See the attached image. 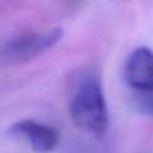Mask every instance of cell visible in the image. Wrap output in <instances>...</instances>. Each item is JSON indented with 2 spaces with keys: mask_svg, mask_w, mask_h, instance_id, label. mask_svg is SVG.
<instances>
[{
  "mask_svg": "<svg viewBox=\"0 0 153 153\" xmlns=\"http://www.w3.org/2000/svg\"><path fill=\"white\" fill-rule=\"evenodd\" d=\"M72 122L84 133L100 138L110 125L106 96L96 76L85 75L79 81L69 100Z\"/></svg>",
  "mask_w": 153,
  "mask_h": 153,
  "instance_id": "1",
  "label": "cell"
},
{
  "mask_svg": "<svg viewBox=\"0 0 153 153\" xmlns=\"http://www.w3.org/2000/svg\"><path fill=\"white\" fill-rule=\"evenodd\" d=\"M8 134L14 138L26 141L34 152L50 153L60 144V131L46 123L20 119L8 129Z\"/></svg>",
  "mask_w": 153,
  "mask_h": 153,
  "instance_id": "2",
  "label": "cell"
},
{
  "mask_svg": "<svg viewBox=\"0 0 153 153\" xmlns=\"http://www.w3.org/2000/svg\"><path fill=\"white\" fill-rule=\"evenodd\" d=\"M62 31L53 29L43 33H27L10 41L6 46V54L15 61H30L45 53L61 39Z\"/></svg>",
  "mask_w": 153,
  "mask_h": 153,
  "instance_id": "3",
  "label": "cell"
},
{
  "mask_svg": "<svg viewBox=\"0 0 153 153\" xmlns=\"http://www.w3.org/2000/svg\"><path fill=\"white\" fill-rule=\"evenodd\" d=\"M125 80L127 85L141 94L153 91V52L138 48L125 64Z\"/></svg>",
  "mask_w": 153,
  "mask_h": 153,
  "instance_id": "4",
  "label": "cell"
},
{
  "mask_svg": "<svg viewBox=\"0 0 153 153\" xmlns=\"http://www.w3.org/2000/svg\"><path fill=\"white\" fill-rule=\"evenodd\" d=\"M138 108L141 110V113L153 117V91L142 94L141 98L138 99Z\"/></svg>",
  "mask_w": 153,
  "mask_h": 153,
  "instance_id": "5",
  "label": "cell"
}]
</instances>
